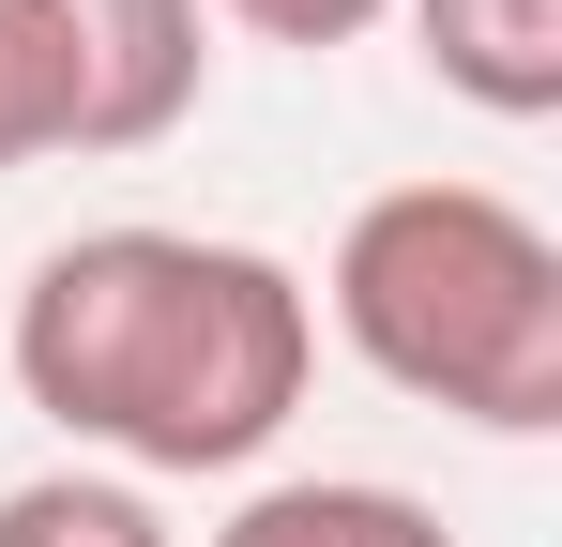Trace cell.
Masks as SVG:
<instances>
[{
  "label": "cell",
  "mask_w": 562,
  "mask_h": 547,
  "mask_svg": "<svg viewBox=\"0 0 562 547\" xmlns=\"http://www.w3.org/2000/svg\"><path fill=\"white\" fill-rule=\"evenodd\" d=\"M426 77L486 122H548L562 107V0H395Z\"/></svg>",
  "instance_id": "4"
},
{
  "label": "cell",
  "mask_w": 562,
  "mask_h": 547,
  "mask_svg": "<svg viewBox=\"0 0 562 547\" xmlns=\"http://www.w3.org/2000/svg\"><path fill=\"white\" fill-rule=\"evenodd\" d=\"M366 380L457 411L486 442L562 426V244L502 182H380L335 228V274L304 289Z\"/></svg>",
  "instance_id": "2"
},
{
  "label": "cell",
  "mask_w": 562,
  "mask_h": 547,
  "mask_svg": "<svg viewBox=\"0 0 562 547\" xmlns=\"http://www.w3.org/2000/svg\"><path fill=\"white\" fill-rule=\"evenodd\" d=\"M77 153V31L61 0H0V168Z\"/></svg>",
  "instance_id": "6"
},
{
  "label": "cell",
  "mask_w": 562,
  "mask_h": 547,
  "mask_svg": "<svg viewBox=\"0 0 562 547\" xmlns=\"http://www.w3.org/2000/svg\"><path fill=\"white\" fill-rule=\"evenodd\" d=\"M0 547H183L137 471H31L0 487Z\"/></svg>",
  "instance_id": "7"
},
{
  "label": "cell",
  "mask_w": 562,
  "mask_h": 547,
  "mask_svg": "<svg viewBox=\"0 0 562 547\" xmlns=\"http://www.w3.org/2000/svg\"><path fill=\"white\" fill-rule=\"evenodd\" d=\"M198 547H457L441 502L380 487V471H289V487H244Z\"/></svg>",
  "instance_id": "5"
},
{
  "label": "cell",
  "mask_w": 562,
  "mask_h": 547,
  "mask_svg": "<svg viewBox=\"0 0 562 547\" xmlns=\"http://www.w3.org/2000/svg\"><path fill=\"white\" fill-rule=\"evenodd\" d=\"M77 31V153H153L213 91V0H61Z\"/></svg>",
  "instance_id": "3"
},
{
  "label": "cell",
  "mask_w": 562,
  "mask_h": 547,
  "mask_svg": "<svg viewBox=\"0 0 562 547\" xmlns=\"http://www.w3.org/2000/svg\"><path fill=\"white\" fill-rule=\"evenodd\" d=\"M228 15H244L259 46H304V62H319V46H366L395 0H228Z\"/></svg>",
  "instance_id": "8"
},
{
  "label": "cell",
  "mask_w": 562,
  "mask_h": 547,
  "mask_svg": "<svg viewBox=\"0 0 562 547\" xmlns=\"http://www.w3.org/2000/svg\"><path fill=\"white\" fill-rule=\"evenodd\" d=\"M15 395L122 471H244L319 380V304L274 244L213 228H77L15 289Z\"/></svg>",
  "instance_id": "1"
}]
</instances>
